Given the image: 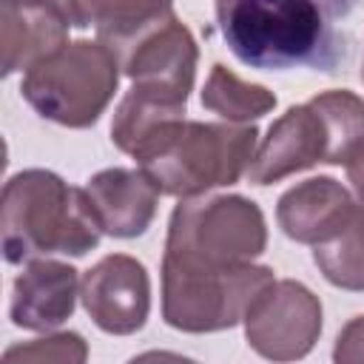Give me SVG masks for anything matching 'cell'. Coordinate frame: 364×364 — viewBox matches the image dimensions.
<instances>
[{"label": "cell", "instance_id": "obj_15", "mask_svg": "<svg viewBox=\"0 0 364 364\" xmlns=\"http://www.w3.org/2000/svg\"><path fill=\"white\" fill-rule=\"evenodd\" d=\"M85 17L97 28V40L122 60L142 37L173 17V0H85Z\"/></svg>", "mask_w": 364, "mask_h": 364}, {"label": "cell", "instance_id": "obj_2", "mask_svg": "<svg viewBox=\"0 0 364 364\" xmlns=\"http://www.w3.org/2000/svg\"><path fill=\"white\" fill-rule=\"evenodd\" d=\"M256 148V125L179 117L148 134L131 156L159 193L191 199L205 196L213 188L236 185L247 176Z\"/></svg>", "mask_w": 364, "mask_h": 364}, {"label": "cell", "instance_id": "obj_5", "mask_svg": "<svg viewBox=\"0 0 364 364\" xmlns=\"http://www.w3.org/2000/svg\"><path fill=\"white\" fill-rule=\"evenodd\" d=\"M267 247L262 208L239 193L182 199L168 222L162 262L193 270L250 264Z\"/></svg>", "mask_w": 364, "mask_h": 364}, {"label": "cell", "instance_id": "obj_1", "mask_svg": "<svg viewBox=\"0 0 364 364\" xmlns=\"http://www.w3.org/2000/svg\"><path fill=\"white\" fill-rule=\"evenodd\" d=\"M358 0H216V23L239 63L259 71H336L350 54Z\"/></svg>", "mask_w": 364, "mask_h": 364}, {"label": "cell", "instance_id": "obj_16", "mask_svg": "<svg viewBox=\"0 0 364 364\" xmlns=\"http://www.w3.org/2000/svg\"><path fill=\"white\" fill-rule=\"evenodd\" d=\"M202 105L213 114H219L228 122H253L264 114H270L276 108V94L267 91L264 85L256 82H245L242 77H236L230 68H225L222 63H216L205 80L202 88Z\"/></svg>", "mask_w": 364, "mask_h": 364}, {"label": "cell", "instance_id": "obj_9", "mask_svg": "<svg viewBox=\"0 0 364 364\" xmlns=\"http://www.w3.org/2000/svg\"><path fill=\"white\" fill-rule=\"evenodd\" d=\"M199 48L191 28L173 14L168 23L142 37L122 54V74L131 77V88L173 108H185L196 80Z\"/></svg>", "mask_w": 364, "mask_h": 364}, {"label": "cell", "instance_id": "obj_3", "mask_svg": "<svg viewBox=\"0 0 364 364\" xmlns=\"http://www.w3.org/2000/svg\"><path fill=\"white\" fill-rule=\"evenodd\" d=\"M0 233L6 262L28 264L54 253L85 256L100 245L102 228L85 188L68 185L54 171L28 168L3 185Z\"/></svg>", "mask_w": 364, "mask_h": 364}, {"label": "cell", "instance_id": "obj_11", "mask_svg": "<svg viewBox=\"0 0 364 364\" xmlns=\"http://www.w3.org/2000/svg\"><path fill=\"white\" fill-rule=\"evenodd\" d=\"M80 299V276L57 259H31L14 279L9 316L14 327L48 333L71 318Z\"/></svg>", "mask_w": 364, "mask_h": 364}, {"label": "cell", "instance_id": "obj_21", "mask_svg": "<svg viewBox=\"0 0 364 364\" xmlns=\"http://www.w3.org/2000/svg\"><path fill=\"white\" fill-rule=\"evenodd\" d=\"M344 168H347V179H350V185H353L358 202L364 205V142H361V145L355 148V154L344 162Z\"/></svg>", "mask_w": 364, "mask_h": 364}, {"label": "cell", "instance_id": "obj_7", "mask_svg": "<svg viewBox=\"0 0 364 364\" xmlns=\"http://www.w3.org/2000/svg\"><path fill=\"white\" fill-rule=\"evenodd\" d=\"M264 264L193 270L162 262V318L182 333H216L245 321L259 293L273 284Z\"/></svg>", "mask_w": 364, "mask_h": 364}, {"label": "cell", "instance_id": "obj_4", "mask_svg": "<svg viewBox=\"0 0 364 364\" xmlns=\"http://www.w3.org/2000/svg\"><path fill=\"white\" fill-rule=\"evenodd\" d=\"M364 142V100L347 88L321 91L287 108L259 142L247 179L273 185L318 162L344 165Z\"/></svg>", "mask_w": 364, "mask_h": 364}, {"label": "cell", "instance_id": "obj_14", "mask_svg": "<svg viewBox=\"0 0 364 364\" xmlns=\"http://www.w3.org/2000/svg\"><path fill=\"white\" fill-rule=\"evenodd\" d=\"M68 23L40 3L0 0V54L3 74L28 71L34 63L68 43Z\"/></svg>", "mask_w": 364, "mask_h": 364}, {"label": "cell", "instance_id": "obj_6", "mask_svg": "<svg viewBox=\"0 0 364 364\" xmlns=\"http://www.w3.org/2000/svg\"><path fill=\"white\" fill-rule=\"evenodd\" d=\"M122 65L100 40H71L34 63L20 82L23 100L65 128H91L119 85Z\"/></svg>", "mask_w": 364, "mask_h": 364}, {"label": "cell", "instance_id": "obj_18", "mask_svg": "<svg viewBox=\"0 0 364 364\" xmlns=\"http://www.w3.org/2000/svg\"><path fill=\"white\" fill-rule=\"evenodd\" d=\"M6 361H68V364H80L88 358V347L82 341L80 333H54L46 338H34L28 344H17L9 347L3 353Z\"/></svg>", "mask_w": 364, "mask_h": 364}, {"label": "cell", "instance_id": "obj_13", "mask_svg": "<svg viewBox=\"0 0 364 364\" xmlns=\"http://www.w3.org/2000/svg\"><path fill=\"white\" fill-rule=\"evenodd\" d=\"M85 193L102 233L114 239L142 236L151 228L162 196L142 171L131 168H105L94 173L85 182Z\"/></svg>", "mask_w": 364, "mask_h": 364}, {"label": "cell", "instance_id": "obj_20", "mask_svg": "<svg viewBox=\"0 0 364 364\" xmlns=\"http://www.w3.org/2000/svg\"><path fill=\"white\" fill-rule=\"evenodd\" d=\"M26 3H40L48 6L51 11H57L68 26L74 28H85L88 17H85V0H26Z\"/></svg>", "mask_w": 364, "mask_h": 364}, {"label": "cell", "instance_id": "obj_12", "mask_svg": "<svg viewBox=\"0 0 364 364\" xmlns=\"http://www.w3.org/2000/svg\"><path fill=\"white\" fill-rule=\"evenodd\" d=\"M353 210L355 202L338 179L310 176L282 193L276 205V219L287 239L316 247L341 233Z\"/></svg>", "mask_w": 364, "mask_h": 364}, {"label": "cell", "instance_id": "obj_22", "mask_svg": "<svg viewBox=\"0 0 364 364\" xmlns=\"http://www.w3.org/2000/svg\"><path fill=\"white\" fill-rule=\"evenodd\" d=\"M361 77H364V71H361Z\"/></svg>", "mask_w": 364, "mask_h": 364}, {"label": "cell", "instance_id": "obj_17", "mask_svg": "<svg viewBox=\"0 0 364 364\" xmlns=\"http://www.w3.org/2000/svg\"><path fill=\"white\" fill-rule=\"evenodd\" d=\"M313 262L330 284L364 290V205H355L341 233L313 247Z\"/></svg>", "mask_w": 364, "mask_h": 364}, {"label": "cell", "instance_id": "obj_19", "mask_svg": "<svg viewBox=\"0 0 364 364\" xmlns=\"http://www.w3.org/2000/svg\"><path fill=\"white\" fill-rule=\"evenodd\" d=\"M333 361L338 364H364V316L350 318L333 347Z\"/></svg>", "mask_w": 364, "mask_h": 364}, {"label": "cell", "instance_id": "obj_8", "mask_svg": "<svg viewBox=\"0 0 364 364\" xmlns=\"http://www.w3.org/2000/svg\"><path fill=\"white\" fill-rule=\"evenodd\" d=\"M321 336L318 296L293 279L267 284L245 316L247 344L270 361L304 358Z\"/></svg>", "mask_w": 364, "mask_h": 364}, {"label": "cell", "instance_id": "obj_10", "mask_svg": "<svg viewBox=\"0 0 364 364\" xmlns=\"http://www.w3.org/2000/svg\"><path fill=\"white\" fill-rule=\"evenodd\" d=\"M80 301L102 333L131 336L145 327L151 313L148 270L134 256L111 253L82 273Z\"/></svg>", "mask_w": 364, "mask_h": 364}]
</instances>
